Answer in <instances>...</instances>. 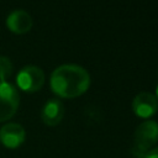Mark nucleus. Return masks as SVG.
<instances>
[{
    "mask_svg": "<svg viewBox=\"0 0 158 158\" xmlns=\"http://www.w3.org/2000/svg\"><path fill=\"white\" fill-rule=\"evenodd\" d=\"M156 93H157V95H156V98H157V100H158V85H157V90H156Z\"/></svg>",
    "mask_w": 158,
    "mask_h": 158,
    "instance_id": "11",
    "label": "nucleus"
},
{
    "mask_svg": "<svg viewBox=\"0 0 158 158\" xmlns=\"http://www.w3.org/2000/svg\"><path fill=\"white\" fill-rule=\"evenodd\" d=\"M158 142V122L154 120H146L139 123L133 133L131 153L135 158H144V156L153 149Z\"/></svg>",
    "mask_w": 158,
    "mask_h": 158,
    "instance_id": "2",
    "label": "nucleus"
},
{
    "mask_svg": "<svg viewBox=\"0 0 158 158\" xmlns=\"http://www.w3.org/2000/svg\"><path fill=\"white\" fill-rule=\"evenodd\" d=\"M90 86V74L78 64H62L51 74V89L60 98L83 95Z\"/></svg>",
    "mask_w": 158,
    "mask_h": 158,
    "instance_id": "1",
    "label": "nucleus"
},
{
    "mask_svg": "<svg viewBox=\"0 0 158 158\" xmlns=\"http://www.w3.org/2000/svg\"><path fill=\"white\" fill-rule=\"evenodd\" d=\"M132 110L136 116L142 118H149L158 111V100L156 95L148 91L138 93L133 98Z\"/></svg>",
    "mask_w": 158,
    "mask_h": 158,
    "instance_id": "5",
    "label": "nucleus"
},
{
    "mask_svg": "<svg viewBox=\"0 0 158 158\" xmlns=\"http://www.w3.org/2000/svg\"><path fill=\"white\" fill-rule=\"evenodd\" d=\"M12 74V62L6 56H0V81H6V79Z\"/></svg>",
    "mask_w": 158,
    "mask_h": 158,
    "instance_id": "9",
    "label": "nucleus"
},
{
    "mask_svg": "<svg viewBox=\"0 0 158 158\" xmlns=\"http://www.w3.org/2000/svg\"><path fill=\"white\" fill-rule=\"evenodd\" d=\"M32 17L23 9L12 10L6 17V26L11 32L15 33H25L28 32L32 27Z\"/></svg>",
    "mask_w": 158,
    "mask_h": 158,
    "instance_id": "7",
    "label": "nucleus"
},
{
    "mask_svg": "<svg viewBox=\"0 0 158 158\" xmlns=\"http://www.w3.org/2000/svg\"><path fill=\"white\" fill-rule=\"evenodd\" d=\"M64 115V105L59 99L52 98L48 99L41 111V118L42 121L48 126H56L58 125Z\"/></svg>",
    "mask_w": 158,
    "mask_h": 158,
    "instance_id": "8",
    "label": "nucleus"
},
{
    "mask_svg": "<svg viewBox=\"0 0 158 158\" xmlns=\"http://www.w3.org/2000/svg\"><path fill=\"white\" fill-rule=\"evenodd\" d=\"M26 131L17 122H7L0 128V141L7 148H17L25 142Z\"/></svg>",
    "mask_w": 158,
    "mask_h": 158,
    "instance_id": "6",
    "label": "nucleus"
},
{
    "mask_svg": "<svg viewBox=\"0 0 158 158\" xmlns=\"http://www.w3.org/2000/svg\"><path fill=\"white\" fill-rule=\"evenodd\" d=\"M144 158H158V147H154L153 149H151L146 156Z\"/></svg>",
    "mask_w": 158,
    "mask_h": 158,
    "instance_id": "10",
    "label": "nucleus"
},
{
    "mask_svg": "<svg viewBox=\"0 0 158 158\" xmlns=\"http://www.w3.org/2000/svg\"><path fill=\"white\" fill-rule=\"evenodd\" d=\"M20 94L17 88L10 81H0V121L11 118L17 111Z\"/></svg>",
    "mask_w": 158,
    "mask_h": 158,
    "instance_id": "3",
    "label": "nucleus"
},
{
    "mask_svg": "<svg viewBox=\"0 0 158 158\" xmlns=\"http://www.w3.org/2000/svg\"><path fill=\"white\" fill-rule=\"evenodd\" d=\"M16 84L23 91H37L44 84V73L37 65H25L16 74Z\"/></svg>",
    "mask_w": 158,
    "mask_h": 158,
    "instance_id": "4",
    "label": "nucleus"
}]
</instances>
